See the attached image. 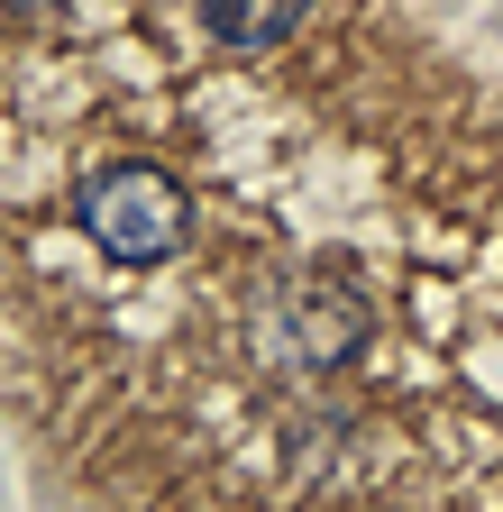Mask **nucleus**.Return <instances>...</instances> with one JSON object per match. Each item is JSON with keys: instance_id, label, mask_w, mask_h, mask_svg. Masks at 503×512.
<instances>
[{"instance_id": "f03ea898", "label": "nucleus", "mask_w": 503, "mask_h": 512, "mask_svg": "<svg viewBox=\"0 0 503 512\" xmlns=\"http://www.w3.org/2000/svg\"><path fill=\"white\" fill-rule=\"evenodd\" d=\"M202 19H211V37L238 46V55H275V46L302 37L311 0H202Z\"/></svg>"}, {"instance_id": "f257e3e1", "label": "nucleus", "mask_w": 503, "mask_h": 512, "mask_svg": "<svg viewBox=\"0 0 503 512\" xmlns=\"http://www.w3.org/2000/svg\"><path fill=\"white\" fill-rule=\"evenodd\" d=\"M74 220L119 275H165L183 256V238H193V183L165 156H110L74 192Z\"/></svg>"}]
</instances>
